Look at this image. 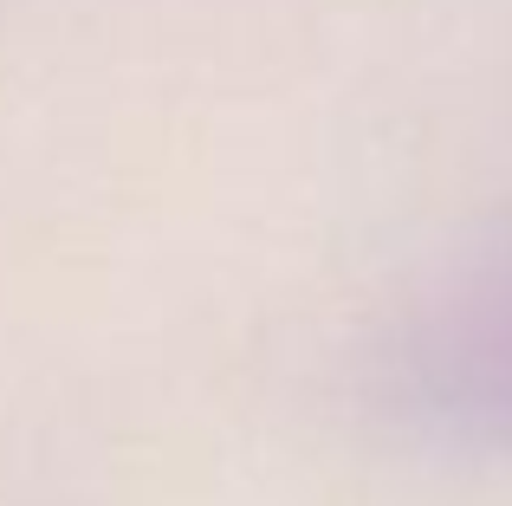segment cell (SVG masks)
I'll return each instance as SVG.
<instances>
[{"instance_id": "1", "label": "cell", "mask_w": 512, "mask_h": 506, "mask_svg": "<svg viewBox=\"0 0 512 506\" xmlns=\"http://www.w3.org/2000/svg\"><path fill=\"white\" fill-rule=\"evenodd\" d=\"M383 390L409 435L448 455L512 461V221L409 312Z\"/></svg>"}]
</instances>
